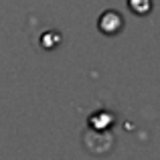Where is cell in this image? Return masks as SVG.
I'll list each match as a JSON object with an SVG mask.
<instances>
[{
    "mask_svg": "<svg viewBox=\"0 0 160 160\" xmlns=\"http://www.w3.org/2000/svg\"><path fill=\"white\" fill-rule=\"evenodd\" d=\"M122 24H124V18H122L120 12L116 10H106L102 16H99V31L103 32V35H118V32L122 31Z\"/></svg>",
    "mask_w": 160,
    "mask_h": 160,
    "instance_id": "6da1fadb",
    "label": "cell"
},
{
    "mask_svg": "<svg viewBox=\"0 0 160 160\" xmlns=\"http://www.w3.org/2000/svg\"><path fill=\"white\" fill-rule=\"evenodd\" d=\"M130 10L134 14H148L150 8H152V2L150 0H130Z\"/></svg>",
    "mask_w": 160,
    "mask_h": 160,
    "instance_id": "7a4b0ae2",
    "label": "cell"
},
{
    "mask_svg": "<svg viewBox=\"0 0 160 160\" xmlns=\"http://www.w3.org/2000/svg\"><path fill=\"white\" fill-rule=\"evenodd\" d=\"M59 41H61V37H59L57 32H47V35H43L41 43H43V47L53 49V47H57V43H59Z\"/></svg>",
    "mask_w": 160,
    "mask_h": 160,
    "instance_id": "3957f363",
    "label": "cell"
}]
</instances>
